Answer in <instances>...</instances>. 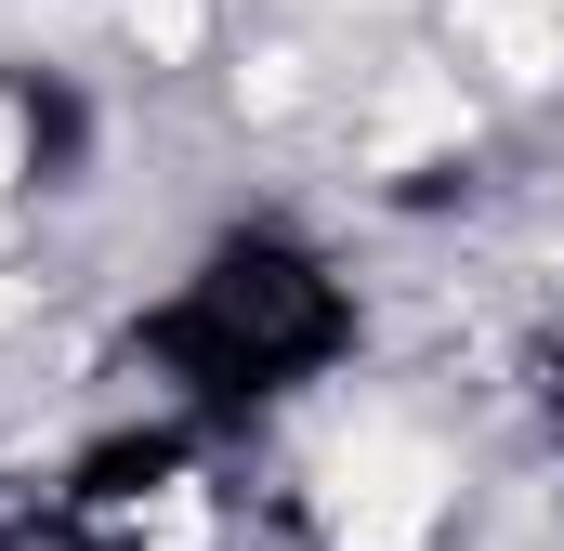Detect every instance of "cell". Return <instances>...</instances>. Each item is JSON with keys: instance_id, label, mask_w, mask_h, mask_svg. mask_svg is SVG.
<instances>
[{"instance_id": "obj_4", "label": "cell", "mask_w": 564, "mask_h": 551, "mask_svg": "<svg viewBox=\"0 0 564 551\" xmlns=\"http://www.w3.org/2000/svg\"><path fill=\"white\" fill-rule=\"evenodd\" d=\"M13 171H26V119L0 106V184H13Z\"/></svg>"}, {"instance_id": "obj_5", "label": "cell", "mask_w": 564, "mask_h": 551, "mask_svg": "<svg viewBox=\"0 0 564 551\" xmlns=\"http://www.w3.org/2000/svg\"><path fill=\"white\" fill-rule=\"evenodd\" d=\"M0 328H13V289H0Z\"/></svg>"}, {"instance_id": "obj_1", "label": "cell", "mask_w": 564, "mask_h": 551, "mask_svg": "<svg viewBox=\"0 0 564 551\" xmlns=\"http://www.w3.org/2000/svg\"><path fill=\"white\" fill-rule=\"evenodd\" d=\"M433 446H408V433H355L341 460H328V526H341V551H408L433 526Z\"/></svg>"}, {"instance_id": "obj_2", "label": "cell", "mask_w": 564, "mask_h": 551, "mask_svg": "<svg viewBox=\"0 0 564 551\" xmlns=\"http://www.w3.org/2000/svg\"><path fill=\"white\" fill-rule=\"evenodd\" d=\"M459 40H473L486 66L539 79V66H564V0H459Z\"/></svg>"}, {"instance_id": "obj_3", "label": "cell", "mask_w": 564, "mask_h": 551, "mask_svg": "<svg viewBox=\"0 0 564 551\" xmlns=\"http://www.w3.org/2000/svg\"><path fill=\"white\" fill-rule=\"evenodd\" d=\"M119 26L144 53H197V0H119Z\"/></svg>"}]
</instances>
